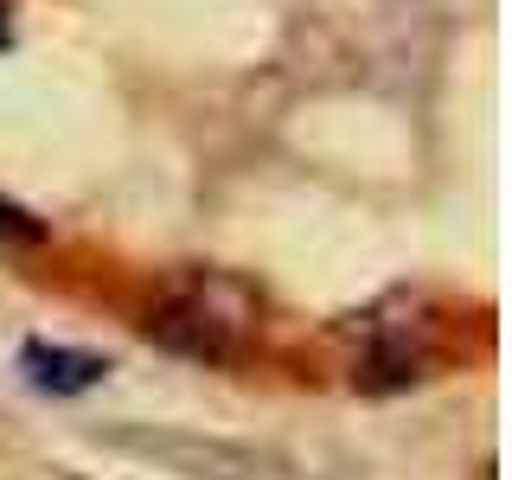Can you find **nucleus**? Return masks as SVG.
Masks as SVG:
<instances>
[{
    "label": "nucleus",
    "mask_w": 512,
    "mask_h": 480,
    "mask_svg": "<svg viewBox=\"0 0 512 480\" xmlns=\"http://www.w3.org/2000/svg\"><path fill=\"white\" fill-rule=\"evenodd\" d=\"M45 218H32L20 199H7V192H0V250H39L45 244Z\"/></svg>",
    "instance_id": "7ed1b4c3"
},
{
    "label": "nucleus",
    "mask_w": 512,
    "mask_h": 480,
    "mask_svg": "<svg viewBox=\"0 0 512 480\" xmlns=\"http://www.w3.org/2000/svg\"><path fill=\"white\" fill-rule=\"evenodd\" d=\"M141 327H148V340H160L167 352H186V359H205V365H231L237 359V327H244V320L218 314V301L205 295V288H186V295L148 308Z\"/></svg>",
    "instance_id": "f257e3e1"
},
{
    "label": "nucleus",
    "mask_w": 512,
    "mask_h": 480,
    "mask_svg": "<svg viewBox=\"0 0 512 480\" xmlns=\"http://www.w3.org/2000/svg\"><path fill=\"white\" fill-rule=\"evenodd\" d=\"M0 39H7V7H0Z\"/></svg>",
    "instance_id": "20e7f679"
},
{
    "label": "nucleus",
    "mask_w": 512,
    "mask_h": 480,
    "mask_svg": "<svg viewBox=\"0 0 512 480\" xmlns=\"http://www.w3.org/2000/svg\"><path fill=\"white\" fill-rule=\"evenodd\" d=\"M20 372H26L32 391L77 397V391H90V384H103L109 359H96V352H77V346H45V340H26V346H20Z\"/></svg>",
    "instance_id": "f03ea898"
}]
</instances>
